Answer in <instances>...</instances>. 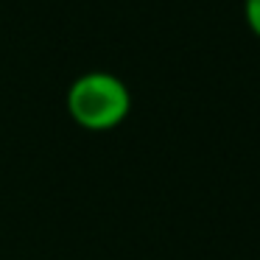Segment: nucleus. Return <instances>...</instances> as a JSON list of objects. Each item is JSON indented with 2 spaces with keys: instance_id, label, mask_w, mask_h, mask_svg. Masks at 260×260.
Wrapping results in <instances>:
<instances>
[{
  "instance_id": "obj_2",
  "label": "nucleus",
  "mask_w": 260,
  "mask_h": 260,
  "mask_svg": "<svg viewBox=\"0 0 260 260\" xmlns=\"http://www.w3.org/2000/svg\"><path fill=\"white\" fill-rule=\"evenodd\" d=\"M243 12H246V23H249V28H252L254 34L260 37V0H246Z\"/></svg>"
},
{
  "instance_id": "obj_1",
  "label": "nucleus",
  "mask_w": 260,
  "mask_h": 260,
  "mask_svg": "<svg viewBox=\"0 0 260 260\" xmlns=\"http://www.w3.org/2000/svg\"><path fill=\"white\" fill-rule=\"evenodd\" d=\"M132 109L129 87L112 73L92 70L70 84L68 90V112L79 126L90 132H107L123 123Z\"/></svg>"
}]
</instances>
